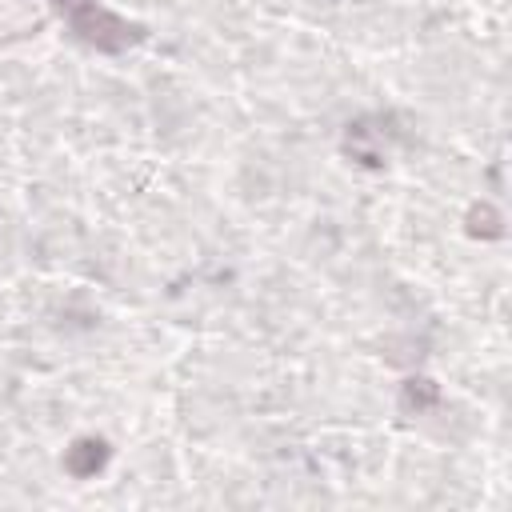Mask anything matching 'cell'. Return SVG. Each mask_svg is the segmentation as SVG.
Wrapping results in <instances>:
<instances>
[{"mask_svg":"<svg viewBox=\"0 0 512 512\" xmlns=\"http://www.w3.org/2000/svg\"><path fill=\"white\" fill-rule=\"evenodd\" d=\"M56 8H60V12H64L72 24H76V20H84L88 12H96L100 4H96V0H56Z\"/></svg>","mask_w":512,"mask_h":512,"instance_id":"cell-2","label":"cell"},{"mask_svg":"<svg viewBox=\"0 0 512 512\" xmlns=\"http://www.w3.org/2000/svg\"><path fill=\"white\" fill-rule=\"evenodd\" d=\"M104 456H108V444H104V440H80V444L68 452V468H72L76 476H92V472L104 464Z\"/></svg>","mask_w":512,"mask_h":512,"instance_id":"cell-1","label":"cell"}]
</instances>
